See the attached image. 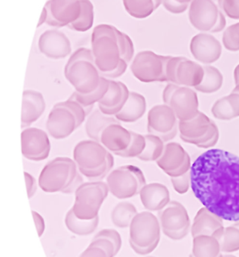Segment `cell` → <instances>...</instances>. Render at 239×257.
Returning a JSON list of instances; mask_svg holds the SVG:
<instances>
[{
    "label": "cell",
    "instance_id": "obj_3",
    "mask_svg": "<svg viewBox=\"0 0 239 257\" xmlns=\"http://www.w3.org/2000/svg\"><path fill=\"white\" fill-rule=\"evenodd\" d=\"M161 238V226L151 211L137 213L129 226V244L137 254L146 256L155 250Z\"/></svg>",
    "mask_w": 239,
    "mask_h": 257
},
{
    "label": "cell",
    "instance_id": "obj_6",
    "mask_svg": "<svg viewBox=\"0 0 239 257\" xmlns=\"http://www.w3.org/2000/svg\"><path fill=\"white\" fill-rule=\"evenodd\" d=\"M178 130L180 137L184 142L193 144L200 148L214 147L220 136L215 123L200 111L191 120L179 121Z\"/></svg>",
    "mask_w": 239,
    "mask_h": 257
},
{
    "label": "cell",
    "instance_id": "obj_20",
    "mask_svg": "<svg viewBox=\"0 0 239 257\" xmlns=\"http://www.w3.org/2000/svg\"><path fill=\"white\" fill-rule=\"evenodd\" d=\"M45 127L48 135L57 140L66 139L78 128L74 114L68 108L55 105L48 114Z\"/></svg>",
    "mask_w": 239,
    "mask_h": 257
},
{
    "label": "cell",
    "instance_id": "obj_14",
    "mask_svg": "<svg viewBox=\"0 0 239 257\" xmlns=\"http://www.w3.org/2000/svg\"><path fill=\"white\" fill-rule=\"evenodd\" d=\"M178 123L179 120L176 114L166 104L155 105L148 112V133L161 138L165 143L176 137Z\"/></svg>",
    "mask_w": 239,
    "mask_h": 257
},
{
    "label": "cell",
    "instance_id": "obj_34",
    "mask_svg": "<svg viewBox=\"0 0 239 257\" xmlns=\"http://www.w3.org/2000/svg\"><path fill=\"white\" fill-rule=\"evenodd\" d=\"M223 77L218 69L212 66H204V77L196 90L203 93H213L221 88Z\"/></svg>",
    "mask_w": 239,
    "mask_h": 257
},
{
    "label": "cell",
    "instance_id": "obj_49",
    "mask_svg": "<svg viewBox=\"0 0 239 257\" xmlns=\"http://www.w3.org/2000/svg\"><path fill=\"white\" fill-rule=\"evenodd\" d=\"M24 178H25L26 186H27V194L29 199H31L36 194L37 190V181L33 175L29 172H24Z\"/></svg>",
    "mask_w": 239,
    "mask_h": 257
},
{
    "label": "cell",
    "instance_id": "obj_24",
    "mask_svg": "<svg viewBox=\"0 0 239 257\" xmlns=\"http://www.w3.org/2000/svg\"><path fill=\"white\" fill-rule=\"evenodd\" d=\"M139 195L143 207L149 211H161L171 202L169 189L160 183L146 184Z\"/></svg>",
    "mask_w": 239,
    "mask_h": 257
},
{
    "label": "cell",
    "instance_id": "obj_36",
    "mask_svg": "<svg viewBox=\"0 0 239 257\" xmlns=\"http://www.w3.org/2000/svg\"><path fill=\"white\" fill-rule=\"evenodd\" d=\"M109 87H110V79L101 76V84L96 90L86 95L80 94L76 92H74L69 98L75 99L84 108L95 106V104L99 103L107 94Z\"/></svg>",
    "mask_w": 239,
    "mask_h": 257
},
{
    "label": "cell",
    "instance_id": "obj_22",
    "mask_svg": "<svg viewBox=\"0 0 239 257\" xmlns=\"http://www.w3.org/2000/svg\"><path fill=\"white\" fill-rule=\"evenodd\" d=\"M46 108L45 97L41 92L35 90L23 92L22 111H21V128L30 127L37 121Z\"/></svg>",
    "mask_w": 239,
    "mask_h": 257
},
{
    "label": "cell",
    "instance_id": "obj_27",
    "mask_svg": "<svg viewBox=\"0 0 239 257\" xmlns=\"http://www.w3.org/2000/svg\"><path fill=\"white\" fill-rule=\"evenodd\" d=\"M146 111V100L144 96L137 92H130L125 106L115 117L122 123H135L142 118Z\"/></svg>",
    "mask_w": 239,
    "mask_h": 257
},
{
    "label": "cell",
    "instance_id": "obj_46",
    "mask_svg": "<svg viewBox=\"0 0 239 257\" xmlns=\"http://www.w3.org/2000/svg\"><path fill=\"white\" fill-rule=\"evenodd\" d=\"M89 246L100 247V248L102 249L107 253L108 257H115L116 256L114 244L110 240L105 239V238L92 239V242L90 243Z\"/></svg>",
    "mask_w": 239,
    "mask_h": 257
},
{
    "label": "cell",
    "instance_id": "obj_35",
    "mask_svg": "<svg viewBox=\"0 0 239 257\" xmlns=\"http://www.w3.org/2000/svg\"><path fill=\"white\" fill-rule=\"evenodd\" d=\"M82 11L79 17L75 22L68 26V28L72 31L84 33L92 28L95 21L94 5L90 0H80Z\"/></svg>",
    "mask_w": 239,
    "mask_h": 257
},
{
    "label": "cell",
    "instance_id": "obj_25",
    "mask_svg": "<svg viewBox=\"0 0 239 257\" xmlns=\"http://www.w3.org/2000/svg\"><path fill=\"white\" fill-rule=\"evenodd\" d=\"M223 228V219L204 207L198 211L195 217L191 228L192 237L196 238L201 235L215 237Z\"/></svg>",
    "mask_w": 239,
    "mask_h": 257
},
{
    "label": "cell",
    "instance_id": "obj_9",
    "mask_svg": "<svg viewBox=\"0 0 239 257\" xmlns=\"http://www.w3.org/2000/svg\"><path fill=\"white\" fill-rule=\"evenodd\" d=\"M171 57L158 55L151 51H140L131 62V72L141 82H167L166 65Z\"/></svg>",
    "mask_w": 239,
    "mask_h": 257
},
{
    "label": "cell",
    "instance_id": "obj_11",
    "mask_svg": "<svg viewBox=\"0 0 239 257\" xmlns=\"http://www.w3.org/2000/svg\"><path fill=\"white\" fill-rule=\"evenodd\" d=\"M158 218L163 233L174 241L184 239L190 229V219L185 207L171 201L163 210L158 211Z\"/></svg>",
    "mask_w": 239,
    "mask_h": 257
},
{
    "label": "cell",
    "instance_id": "obj_7",
    "mask_svg": "<svg viewBox=\"0 0 239 257\" xmlns=\"http://www.w3.org/2000/svg\"><path fill=\"white\" fill-rule=\"evenodd\" d=\"M189 19L195 29L204 33H220L226 25V18L214 0H193Z\"/></svg>",
    "mask_w": 239,
    "mask_h": 257
},
{
    "label": "cell",
    "instance_id": "obj_41",
    "mask_svg": "<svg viewBox=\"0 0 239 257\" xmlns=\"http://www.w3.org/2000/svg\"><path fill=\"white\" fill-rule=\"evenodd\" d=\"M57 106L65 107L68 108L76 118L77 126L78 128L85 123L86 118L88 117L87 112H86V108L77 102L75 99L69 98L67 100L63 101V102H57L55 104Z\"/></svg>",
    "mask_w": 239,
    "mask_h": 257
},
{
    "label": "cell",
    "instance_id": "obj_13",
    "mask_svg": "<svg viewBox=\"0 0 239 257\" xmlns=\"http://www.w3.org/2000/svg\"><path fill=\"white\" fill-rule=\"evenodd\" d=\"M167 82L184 87H197L204 77V67L184 57H171L166 65Z\"/></svg>",
    "mask_w": 239,
    "mask_h": 257
},
{
    "label": "cell",
    "instance_id": "obj_23",
    "mask_svg": "<svg viewBox=\"0 0 239 257\" xmlns=\"http://www.w3.org/2000/svg\"><path fill=\"white\" fill-rule=\"evenodd\" d=\"M129 94V90L123 82L110 79L108 91L98 103V108L104 114L115 117L125 106Z\"/></svg>",
    "mask_w": 239,
    "mask_h": 257
},
{
    "label": "cell",
    "instance_id": "obj_44",
    "mask_svg": "<svg viewBox=\"0 0 239 257\" xmlns=\"http://www.w3.org/2000/svg\"><path fill=\"white\" fill-rule=\"evenodd\" d=\"M220 10L228 18L239 20V0H217Z\"/></svg>",
    "mask_w": 239,
    "mask_h": 257
},
{
    "label": "cell",
    "instance_id": "obj_29",
    "mask_svg": "<svg viewBox=\"0 0 239 257\" xmlns=\"http://www.w3.org/2000/svg\"><path fill=\"white\" fill-rule=\"evenodd\" d=\"M221 252L215 237L201 235L193 238V250L189 257H220Z\"/></svg>",
    "mask_w": 239,
    "mask_h": 257
},
{
    "label": "cell",
    "instance_id": "obj_28",
    "mask_svg": "<svg viewBox=\"0 0 239 257\" xmlns=\"http://www.w3.org/2000/svg\"><path fill=\"white\" fill-rule=\"evenodd\" d=\"M85 123V130L89 139L100 142L101 134L107 126L120 122L114 116L107 115L98 108L88 116Z\"/></svg>",
    "mask_w": 239,
    "mask_h": 257
},
{
    "label": "cell",
    "instance_id": "obj_40",
    "mask_svg": "<svg viewBox=\"0 0 239 257\" xmlns=\"http://www.w3.org/2000/svg\"><path fill=\"white\" fill-rule=\"evenodd\" d=\"M211 111L213 115L219 120H229L237 117L228 96L218 99L213 105Z\"/></svg>",
    "mask_w": 239,
    "mask_h": 257
},
{
    "label": "cell",
    "instance_id": "obj_43",
    "mask_svg": "<svg viewBox=\"0 0 239 257\" xmlns=\"http://www.w3.org/2000/svg\"><path fill=\"white\" fill-rule=\"evenodd\" d=\"M97 238H105V239L110 240L114 244L116 255L119 253L122 247V240L120 234L117 230L113 229H102L96 234L93 239H97Z\"/></svg>",
    "mask_w": 239,
    "mask_h": 257
},
{
    "label": "cell",
    "instance_id": "obj_10",
    "mask_svg": "<svg viewBox=\"0 0 239 257\" xmlns=\"http://www.w3.org/2000/svg\"><path fill=\"white\" fill-rule=\"evenodd\" d=\"M64 76L75 92L86 95L96 90L101 84V75L94 60L83 59L64 67Z\"/></svg>",
    "mask_w": 239,
    "mask_h": 257
},
{
    "label": "cell",
    "instance_id": "obj_37",
    "mask_svg": "<svg viewBox=\"0 0 239 257\" xmlns=\"http://www.w3.org/2000/svg\"><path fill=\"white\" fill-rule=\"evenodd\" d=\"M146 148L143 154L138 157L139 160L144 162H156L164 152L165 142L158 136L153 134L146 135Z\"/></svg>",
    "mask_w": 239,
    "mask_h": 257
},
{
    "label": "cell",
    "instance_id": "obj_47",
    "mask_svg": "<svg viewBox=\"0 0 239 257\" xmlns=\"http://www.w3.org/2000/svg\"><path fill=\"white\" fill-rule=\"evenodd\" d=\"M162 4L168 12L175 15H178L186 12L188 9L190 3H181L177 0H163Z\"/></svg>",
    "mask_w": 239,
    "mask_h": 257
},
{
    "label": "cell",
    "instance_id": "obj_55",
    "mask_svg": "<svg viewBox=\"0 0 239 257\" xmlns=\"http://www.w3.org/2000/svg\"><path fill=\"white\" fill-rule=\"evenodd\" d=\"M234 78H235V82L236 85L239 84V64L236 66V68L234 71Z\"/></svg>",
    "mask_w": 239,
    "mask_h": 257
},
{
    "label": "cell",
    "instance_id": "obj_17",
    "mask_svg": "<svg viewBox=\"0 0 239 257\" xmlns=\"http://www.w3.org/2000/svg\"><path fill=\"white\" fill-rule=\"evenodd\" d=\"M109 151L97 141L87 139L78 142L73 149L74 161L78 169L93 170L104 166L107 160Z\"/></svg>",
    "mask_w": 239,
    "mask_h": 257
},
{
    "label": "cell",
    "instance_id": "obj_19",
    "mask_svg": "<svg viewBox=\"0 0 239 257\" xmlns=\"http://www.w3.org/2000/svg\"><path fill=\"white\" fill-rule=\"evenodd\" d=\"M38 48L41 54L51 60H62L69 57L72 53L69 38L57 29L46 30L40 35Z\"/></svg>",
    "mask_w": 239,
    "mask_h": 257
},
{
    "label": "cell",
    "instance_id": "obj_32",
    "mask_svg": "<svg viewBox=\"0 0 239 257\" xmlns=\"http://www.w3.org/2000/svg\"><path fill=\"white\" fill-rule=\"evenodd\" d=\"M137 214V210L129 202H121L113 208L111 220L116 227L126 229L129 227L133 219Z\"/></svg>",
    "mask_w": 239,
    "mask_h": 257
},
{
    "label": "cell",
    "instance_id": "obj_31",
    "mask_svg": "<svg viewBox=\"0 0 239 257\" xmlns=\"http://www.w3.org/2000/svg\"><path fill=\"white\" fill-rule=\"evenodd\" d=\"M163 0H122L127 13L136 19L150 16L162 5Z\"/></svg>",
    "mask_w": 239,
    "mask_h": 257
},
{
    "label": "cell",
    "instance_id": "obj_58",
    "mask_svg": "<svg viewBox=\"0 0 239 257\" xmlns=\"http://www.w3.org/2000/svg\"><path fill=\"white\" fill-rule=\"evenodd\" d=\"M146 257H155V256H146Z\"/></svg>",
    "mask_w": 239,
    "mask_h": 257
},
{
    "label": "cell",
    "instance_id": "obj_33",
    "mask_svg": "<svg viewBox=\"0 0 239 257\" xmlns=\"http://www.w3.org/2000/svg\"><path fill=\"white\" fill-rule=\"evenodd\" d=\"M220 249L224 253H233L239 250V221L232 226L223 228L216 235Z\"/></svg>",
    "mask_w": 239,
    "mask_h": 257
},
{
    "label": "cell",
    "instance_id": "obj_48",
    "mask_svg": "<svg viewBox=\"0 0 239 257\" xmlns=\"http://www.w3.org/2000/svg\"><path fill=\"white\" fill-rule=\"evenodd\" d=\"M128 63L125 61V60L122 59L121 60L120 63H119V66L116 68L114 70L110 72H105V73H101V76L104 77V78H108L110 80L116 79V78H120L126 72L127 69H128Z\"/></svg>",
    "mask_w": 239,
    "mask_h": 257
},
{
    "label": "cell",
    "instance_id": "obj_56",
    "mask_svg": "<svg viewBox=\"0 0 239 257\" xmlns=\"http://www.w3.org/2000/svg\"><path fill=\"white\" fill-rule=\"evenodd\" d=\"M177 1L181 3H190L193 0H177Z\"/></svg>",
    "mask_w": 239,
    "mask_h": 257
},
{
    "label": "cell",
    "instance_id": "obj_12",
    "mask_svg": "<svg viewBox=\"0 0 239 257\" xmlns=\"http://www.w3.org/2000/svg\"><path fill=\"white\" fill-rule=\"evenodd\" d=\"M72 159L58 157L48 162L41 171L39 187L47 193H61L69 182Z\"/></svg>",
    "mask_w": 239,
    "mask_h": 257
},
{
    "label": "cell",
    "instance_id": "obj_26",
    "mask_svg": "<svg viewBox=\"0 0 239 257\" xmlns=\"http://www.w3.org/2000/svg\"><path fill=\"white\" fill-rule=\"evenodd\" d=\"M131 141V132L120 123H113L103 131L100 142L112 154L125 151Z\"/></svg>",
    "mask_w": 239,
    "mask_h": 257
},
{
    "label": "cell",
    "instance_id": "obj_54",
    "mask_svg": "<svg viewBox=\"0 0 239 257\" xmlns=\"http://www.w3.org/2000/svg\"><path fill=\"white\" fill-rule=\"evenodd\" d=\"M48 11L45 9V6H44L43 9H42V14H41L40 19H39L37 27H41V26L43 25L44 24H46L47 21H48Z\"/></svg>",
    "mask_w": 239,
    "mask_h": 257
},
{
    "label": "cell",
    "instance_id": "obj_30",
    "mask_svg": "<svg viewBox=\"0 0 239 257\" xmlns=\"http://www.w3.org/2000/svg\"><path fill=\"white\" fill-rule=\"evenodd\" d=\"M64 222L68 230L74 235L87 236L96 230L99 225L100 217L98 216L92 220H82L75 215L71 208L65 216Z\"/></svg>",
    "mask_w": 239,
    "mask_h": 257
},
{
    "label": "cell",
    "instance_id": "obj_53",
    "mask_svg": "<svg viewBox=\"0 0 239 257\" xmlns=\"http://www.w3.org/2000/svg\"><path fill=\"white\" fill-rule=\"evenodd\" d=\"M228 97L233 106L237 117H239V84L233 89Z\"/></svg>",
    "mask_w": 239,
    "mask_h": 257
},
{
    "label": "cell",
    "instance_id": "obj_52",
    "mask_svg": "<svg viewBox=\"0 0 239 257\" xmlns=\"http://www.w3.org/2000/svg\"><path fill=\"white\" fill-rule=\"evenodd\" d=\"M134 57V43H133L132 40H131V38L129 37V36H128L127 37V48L126 51H125V55L123 56L122 59L125 60L127 63L129 64L131 61H132Z\"/></svg>",
    "mask_w": 239,
    "mask_h": 257
},
{
    "label": "cell",
    "instance_id": "obj_4",
    "mask_svg": "<svg viewBox=\"0 0 239 257\" xmlns=\"http://www.w3.org/2000/svg\"><path fill=\"white\" fill-rule=\"evenodd\" d=\"M110 190L104 181H89L75 191L72 209L78 218L92 220L99 216V211Z\"/></svg>",
    "mask_w": 239,
    "mask_h": 257
},
{
    "label": "cell",
    "instance_id": "obj_38",
    "mask_svg": "<svg viewBox=\"0 0 239 257\" xmlns=\"http://www.w3.org/2000/svg\"><path fill=\"white\" fill-rule=\"evenodd\" d=\"M131 132V141L129 146L122 152L117 153L115 155L123 158H138L146 148V139L143 135Z\"/></svg>",
    "mask_w": 239,
    "mask_h": 257
},
{
    "label": "cell",
    "instance_id": "obj_15",
    "mask_svg": "<svg viewBox=\"0 0 239 257\" xmlns=\"http://www.w3.org/2000/svg\"><path fill=\"white\" fill-rule=\"evenodd\" d=\"M22 154L30 161H43L49 157L51 141L48 133L42 128L28 127L21 133Z\"/></svg>",
    "mask_w": 239,
    "mask_h": 257
},
{
    "label": "cell",
    "instance_id": "obj_50",
    "mask_svg": "<svg viewBox=\"0 0 239 257\" xmlns=\"http://www.w3.org/2000/svg\"><path fill=\"white\" fill-rule=\"evenodd\" d=\"M79 257H108V256H107V253L100 247L89 246L82 253Z\"/></svg>",
    "mask_w": 239,
    "mask_h": 257
},
{
    "label": "cell",
    "instance_id": "obj_57",
    "mask_svg": "<svg viewBox=\"0 0 239 257\" xmlns=\"http://www.w3.org/2000/svg\"><path fill=\"white\" fill-rule=\"evenodd\" d=\"M220 257H236L235 256H233V255H223L222 254Z\"/></svg>",
    "mask_w": 239,
    "mask_h": 257
},
{
    "label": "cell",
    "instance_id": "obj_51",
    "mask_svg": "<svg viewBox=\"0 0 239 257\" xmlns=\"http://www.w3.org/2000/svg\"><path fill=\"white\" fill-rule=\"evenodd\" d=\"M32 214H33V220L36 224V229H37L38 235L39 237L43 235L44 232L45 230V222L42 216L39 213L36 211H32Z\"/></svg>",
    "mask_w": 239,
    "mask_h": 257
},
{
    "label": "cell",
    "instance_id": "obj_5",
    "mask_svg": "<svg viewBox=\"0 0 239 257\" xmlns=\"http://www.w3.org/2000/svg\"><path fill=\"white\" fill-rule=\"evenodd\" d=\"M106 178L110 193L119 199H130L137 196L146 184L141 169L132 165H125L113 169Z\"/></svg>",
    "mask_w": 239,
    "mask_h": 257
},
{
    "label": "cell",
    "instance_id": "obj_8",
    "mask_svg": "<svg viewBox=\"0 0 239 257\" xmlns=\"http://www.w3.org/2000/svg\"><path fill=\"white\" fill-rule=\"evenodd\" d=\"M163 99L164 104L172 108L179 121L191 120L199 113L197 94L190 87L170 83L164 89Z\"/></svg>",
    "mask_w": 239,
    "mask_h": 257
},
{
    "label": "cell",
    "instance_id": "obj_1",
    "mask_svg": "<svg viewBox=\"0 0 239 257\" xmlns=\"http://www.w3.org/2000/svg\"><path fill=\"white\" fill-rule=\"evenodd\" d=\"M190 172L192 190L201 203L223 220L239 221V157L209 150L195 160Z\"/></svg>",
    "mask_w": 239,
    "mask_h": 257
},
{
    "label": "cell",
    "instance_id": "obj_21",
    "mask_svg": "<svg viewBox=\"0 0 239 257\" xmlns=\"http://www.w3.org/2000/svg\"><path fill=\"white\" fill-rule=\"evenodd\" d=\"M190 48L193 57L204 64L215 63L221 57V44L208 33L196 35L190 42Z\"/></svg>",
    "mask_w": 239,
    "mask_h": 257
},
{
    "label": "cell",
    "instance_id": "obj_16",
    "mask_svg": "<svg viewBox=\"0 0 239 257\" xmlns=\"http://www.w3.org/2000/svg\"><path fill=\"white\" fill-rule=\"evenodd\" d=\"M156 163L171 178L184 175L192 167L191 159L188 153L176 142L166 144L164 152Z\"/></svg>",
    "mask_w": 239,
    "mask_h": 257
},
{
    "label": "cell",
    "instance_id": "obj_18",
    "mask_svg": "<svg viewBox=\"0 0 239 257\" xmlns=\"http://www.w3.org/2000/svg\"><path fill=\"white\" fill-rule=\"evenodd\" d=\"M48 17L46 24L50 27L61 28L75 22L80 14V0H48L45 5Z\"/></svg>",
    "mask_w": 239,
    "mask_h": 257
},
{
    "label": "cell",
    "instance_id": "obj_2",
    "mask_svg": "<svg viewBox=\"0 0 239 257\" xmlns=\"http://www.w3.org/2000/svg\"><path fill=\"white\" fill-rule=\"evenodd\" d=\"M116 27L100 24L92 34V51L94 63L101 73L110 72L119 66L122 59Z\"/></svg>",
    "mask_w": 239,
    "mask_h": 257
},
{
    "label": "cell",
    "instance_id": "obj_45",
    "mask_svg": "<svg viewBox=\"0 0 239 257\" xmlns=\"http://www.w3.org/2000/svg\"><path fill=\"white\" fill-rule=\"evenodd\" d=\"M171 181L175 191L178 192L179 194H185L188 192L191 185V172L189 171L181 176L171 178Z\"/></svg>",
    "mask_w": 239,
    "mask_h": 257
},
{
    "label": "cell",
    "instance_id": "obj_39",
    "mask_svg": "<svg viewBox=\"0 0 239 257\" xmlns=\"http://www.w3.org/2000/svg\"><path fill=\"white\" fill-rule=\"evenodd\" d=\"M113 166H114V157L112 153L109 152L107 154V163L104 166L93 170H86L83 169H78V170L83 176L89 179V181H103V180L107 178V175L113 170Z\"/></svg>",
    "mask_w": 239,
    "mask_h": 257
},
{
    "label": "cell",
    "instance_id": "obj_42",
    "mask_svg": "<svg viewBox=\"0 0 239 257\" xmlns=\"http://www.w3.org/2000/svg\"><path fill=\"white\" fill-rule=\"evenodd\" d=\"M223 44L229 51H239V23L228 27L223 35Z\"/></svg>",
    "mask_w": 239,
    "mask_h": 257
}]
</instances>
